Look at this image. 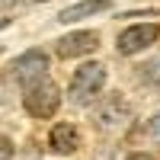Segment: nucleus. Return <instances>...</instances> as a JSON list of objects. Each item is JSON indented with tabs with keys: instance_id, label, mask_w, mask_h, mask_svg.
I'll use <instances>...</instances> for the list:
<instances>
[{
	"instance_id": "obj_1",
	"label": "nucleus",
	"mask_w": 160,
	"mask_h": 160,
	"mask_svg": "<svg viewBox=\"0 0 160 160\" xmlns=\"http://www.w3.org/2000/svg\"><path fill=\"white\" fill-rule=\"evenodd\" d=\"M106 87V68L99 61H90V64H80L71 77V87H68V99L74 106H90L93 99L102 93Z\"/></svg>"
},
{
	"instance_id": "obj_2",
	"label": "nucleus",
	"mask_w": 160,
	"mask_h": 160,
	"mask_svg": "<svg viewBox=\"0 0 160 160\" xmlns=\"http://www.w3.org/2000/svg\"><path fill=\"white\" fill-rule=\"evenodd\" d=\"M22 106H26V112H29L32 118H51L58 112V106H61V90L55 80H35V83L29 87H22Z\"/></svg>"
},
{
	"instance_id": "obj_3",
	"label": "nucleus",
	"mask_w": 160,
	"mask_h": 160,
	"mask_svg": "<svg viewBox=\"0 0 160 160\" xmlns=\"http://www.w3.org/2000/svg\"><path fill=\"white\" fill-rule=\"evenodd\" d=\"M131 102L122 96V93H109V96H99L96 106H93V125L99 131H118L131 122Z\"/></svg>"
},
{
	"instance_id": "obj_4",
	"label": "nucleus",
	"mask_w": 160,
	"mask_h": 160,
	"mask_svg": "<svg viewBox=\"0 0 160 160\" xmlns=\"http://www.w3.org/2000/svg\"><path fill=\"white\" fill-rule=\"evenodd\" d=\"M157 38H160V26H157V22H138V26H128V29L118 32L115 51L128 58V55H138V51L151 48Z\"/></svg>"
},
{
	"instance_id": "obj_5",
	"label": "nucleus",
	"mask_w": 160,
	"mask_h": 160,
	"mask_svg": "<svg viewBox=\"0 0 160 160\" xmlns=\"http://www.w3.org/2000/svg\"><path fill=\"white\" fill-rule=\"evenodd\" d=\"M10 71L19 80V87H29V83H35V80L48 77V55L42 48H29V51H22V55L13 61Z\"/></svg>"
},
{
	"instance_id": "obj_6",
	"label": "nucleus",
	"mask_w": 160,
	"mask_h": 160,
	"mask_svg": "<svg viewBox=\"0 0 160 160\" xmlns=\"http://www.w3.org/2000/svg\"><path fill=\"white\" fill-rule=\"evenodd\" d=\"M99 48V35L96 32H68L64 38L55 42V55L58 58H80V55H90V51Z\"/></svg>"
},
{
	"instance_id": "obj_7",
	"label": "nucleus",
	"mask_w": 160,
	"mask_h": 160,
	"mask_svg": "<svg viewBox=\"0 0 160 160\" xmlns=\"http://www.w3.org/2000/svg\"><path fill=\"white\" fill-rule=\"evenodd\" d=\"M48 148L55 154H74L80 151V128L74 122H58L48 135Z\"/></svg>"
},
{
	"instance_id": "obj_8",
	"label": "nucleus",
	"mask_w": 160,
	"mask_h": 160,
	"mask_svg": "<svg viewBox=\"0 0 160 160\" xmlns=\"http://www.w3.org/2000/svg\"><path fill=\"white\" fill-rule=\"evenodd\" d=\"M112 7V0H80V3H74V7H64L61 13H58V22H77V19H87V16H96V13H102V10H109Z\"/></svg>"
},
{
	"instance_id": "obj_9",
	"label": "nucleus",
	"mask_w": 160,
	"mask_h": 160,
	"mask_svg": "<svg viewBox=\"0 0 160 160\" xmlns=\"http://www.w3.org/2000/svg\"><path fill=\"white\" fill-rule=\"evenodd\" d=\"M141 74V83H148V87H157L160 90V58H154V61H148L144 68H138Z\"/></svg>"
},
{
	"instance_id": "obj_10",
	"label": "nucleus",
	"mask_w": 160,
	"mask_h": 160,
	"mask_svg": "<svg viewBox=\"0 0 160 160\" xmlns=\"http://www.w3.org/2000/svg\"><path fill=\"white\" fill-rule=\"evenodd\" d=\"M148 138H151L154 144H160V112L151 115V122H148Z\"/></svg>"
},
{
	"instance_id": "obj_11",
	"label": "nucleus",
	"mask_w": 160,
	"mask_h": 160,
	"mask_svg": "<svg viewBox=\"0 0 160 160\" xmlns=\"http://www.w3.org/2000/svg\"><path fill=\"white\" fill-rule=\"evenodd\" d=\"M0 144H3V151H0V160H10V157H13V141L3 135V141H0Z\"/></svg>"
},
{
	"instance_id": "obj_12",
	"label": "nucleus",
	"mask_w": 160,
	"mask_h": 160,
	"mask_svg": "<svg viewBox=\"0 0 160 160\" xmlns=\"http://www.w3.org/2000/svg\"><path fill=\"white\" fill-rule=\"evenodd\" d=\"M125 160H154V154H144V151H131Z\"/></svg>"
}]
</instances>
